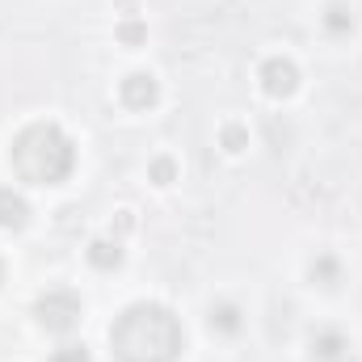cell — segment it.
Returning a JSON list of instances; mask_svg holds the SVG:
<instances>
[{"label": "cell", "instance_id": "obj_11", "mask_svg": "<svg viewBox=\"0 0 362 362\" xmlns=\"http://www.w3.org/2000/svg\"><path fill=\"white\" fill-rule=\"evenodd\" d=\"M55 362H89V350L85 346H64V350H55Z\"/></svg>", "mask_w": 362, "mask_h": 362}, {"label": "cell", "instance_id": "obj_1", "mask_svg": "<svg viewBox=\"0 0 362 362\" xmlns=\"http://www.w3.org/2000/svg\"><path fill=\"white\" fill-rule=\"evenodd\" d=\"M110 346L118 362H177L181 325L160 303H135L114 320Z\"/></svg>", "mask_w": 362, "mask_h": 362}, {"label": "cell", "instance_id": "obj_7", "mask_svg": "<svg viewBox=\"0 0 362 362\" xmlns=\"http://www.w3.org/2000/svg\"><path fill=\"white\" fill-rule=\"evenodd\" d=\"M30 219V206L21 194H13L8 185H0V228H21Z\"/></svg>", "mask_w": 362, "mask_h": 362}, {"label": "cell", "instance_id": "obj_12", "mask_svg": "<svg viewBox=\"0 0 362 362\" xmlns=\"http://www.w3.org/2000/svg\"><path fill=\"white\" fill-rule=\"evenodd\" d=\"M223 148L228 152H240L245 148V131L240 127H223Z\"/></svg>", "mask_w": 362, "mask_h": 362}, {"label": "cell", "instance_id": "obj_5", "mask_svg": "<svg viewBox=\"0 0 362 362\" xmlns=\"http://www.w3.org/2000/svg\"><path fill=\"white\" fill-rule=\"evenodd\" d=\"M156 81L148 76V72H135V76H127L122 81V101L131 105V110H148L152 101H156Z\"/></svg>", "mask_w": 362, "mask_h": 362}, {"label": "cell", "instance_id": "obj_8", "mask_svg": "<svg viewBox=\"0 0 362 362\" xmlns=\"http://www.w3.org/2000/svg\"><path fill=\"white\" fill-rule=\"evenodd\" d=\"M89 262L97 266V270H114V266L122 262V249L110 245V240H93L89 245Z\"/></svg>", "mask_w": 362, "mask_h": 362}, {"label": "cell", "instance_id": "obj_13", "mask_svg": "<svg viewBox=\"0 0 362 362\" xmlns=\"http://www.w3.org/2000/svg\"><path fill=\"white\" fill-rule=\"evenodd\" d=\"M173 173H177V169H173V160H156V165H152V177L160 181V185H169Z\"/></svg>", "mask_w": 362, "mask_h": 362}, {"label": "cell", "instance_id": "obj_3", "mask_svg": "<svg viewBox=\"0 0 362 362\" xmlns=\"http://www.w3.org/2000/svg\"><path fill=\"white\" fill-rule=\"evenodd\" d=\"M81 320V299L72 291H47L38 299V325L51 333H68Z\"/></svg>", "mask_w": 362, "mask_h": 362}, {"label": "cell", "instance_id": "obj_2", "mask_svg": "<svg viewBox=\"0 0 362 362\" xmlns=\"http://www.w3.org/2000/svg\"><path fill=\"white\" fill-rule=\"evenodd\" d=\"M72 165H76V148L55 122H34L13 139V169L21 173V181L59 185L72 173Z\"/></svg>", "mask_w": 362, "mask_h": 362}, {"label": "cell", "instance_id": "obj_9", "mask_svg": "<svg viewBox=\"0 0 362 362\" xmlns=\"http://www.w3.org/2000/svg\"><path fill=\"white\" fill-rule=\"evenodd\" d=\"M211 325L223 329V333H236V329H240V312H236L232 303H219V308L211 312Z\"/></svg>", "mask_w": 362, "mask_h": 362}, {"label": "cell", "instance_id": "obj_6", "mask_svg": "<svg viewBox=\"0 0 362 362\" xmlns=\"http://www.w3.org/2000/svg\"><path fill=\"white\" fill-rule=\"evenodd\" d=\"M312 354L320 362H346L350 358V341H346L337 329H320V333L312 337Z\"/></svg>", "mask_w": 362, "mask_h": 362}, {"label": "cell", "instance_id": "obj_15", "mask_svg": "<svg viewBox=\"0 0 362 362\" xmlns=\"http://www.w3.org/2000/svg\"><path fill=\"white\" fill-rule=\"evenodd\" d=\"M316 274H320V278H329V282H325V286H333V278H337V266H333V262H329V257H325V262H320V266H312V278H316Z\"/></svg>", "mask_w": 362, "mask_h": 362}, {"label": "cell", "instance_id": "obj_14", "mask_svg": "<svg viewBox=\"0 0 362 362\" xmlns=\"http://www.w3.org/2000/svg\"><path fill=\"white\" fill-rule=\"evenodd\" d=\"M118 34H122V42H131V47H135V42H144V25H139V21H127Z\"/></svg>", "mask_w": 362, "mask_h": 362}, {"label": "cell", "instance_id": "obj_4", "mask_svg": "<svg viewBox=\"0 0 362 362\" xmlns=\"http://www.w3.org/2000/svg\"><path fill=\"white\" fill-rule=\"evenodd\" d=\"M295 85H299V72H295L291 59H266L262 64V89L270 97H291Z\"/></svg>", "mask_w": 362, "mask_h": 362}, {"label": "cell", "instance_id": "obj_10", "mask_svg": "<svg viewBox=\"0 0 362 362\" xmlns=\"http://www.w3.org/2000/svg\"><path fill=\"white\" fill-rule=\"evenodd\" d=\"M325 25H329V30H333V34H346V30H350V25H354V17H350V13H346V8H341V4H333V8H329V13H325Z\"/></svg>", "mask_w": 362, "mask_h": 362}]
</instances>
